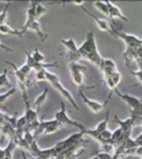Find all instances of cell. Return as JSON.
<instances>
[{"label":"cell","instance_id":"obj_1","mask_svg":"<svg viewBox=\"0 0 142 159\" xmlns=\"http://www.w3.org/2000/svg\"><path fill=\"white\" fill-rule=\"evenodd\" d=\"M78 52L81 59H85L98 68L100 67L103 58L99 53L94 32L92 31L87 32L85 41L78 48Z\"/></svg>","mask_w":142,"mask_h":159},{"label":"cell","instance_id":"obj_2","mask_svg":"<svg viewBox=\"0 0 142 159\" xmlns=\"http://www.w3.org/2000/svg\"><path fill=\"white\" fill-rule=\"evenodd\" d=\"M46 81H47L48 83H50V84L54 88V89L59 92L63 98H66V101H68L69 103L71 104V106L77 110H79V107H78V103H77L76 100L73 98V95L71 94V92H69V90L66 89L64 86L63 85V84L61 83L60 80H59V76L56 74H54V73H51V72L47 71L46 70Z\"/></svg>","mask_w":142,"mask_h":159},{"label":"cell","instance_id":"obj_3","mask_svg":"<svg viewBox=\"0 0 142 159\" xmlns=\"http://www.w3.org/2000/svg\"><path fill=\"white\" fill-rule=\"evenodd\" d=\"M69 73H70L71 79L73 80L79 90L85 92V90L93 89L94 86H88L85 84V75L84 72L86 70V67L83 65L80 64L79 61H73V62L68 63Z\"/></svg>","mask_w":142,"mask_h":159},{"label":"cell","instance_id":"obj_4","mask_svg":"<svg viewBox=\"0 0 142 159\" xmlns=\"http://www.w3.org/2000/svg\"><path fill=\"white\" fill-rule=\"evenodd\" d=\"M114 93L116 94L121 99L125 102V104L128 106L131 112V117L134 120H140L142 117V99L137 98L133 95L128 94L121 93L118 89L114 91Z\"/></svg>","mask_w":142,"mask_h":159},{"label":"cell","instance_id":"obj_5","mask_svg":"<svg viewBox=\"0 0 142 159\" xmlns=\"http://www.w3.org/2000/svg\"><path fill=\"white\" fill-rule=\"evenodd\" d=\"M83 135H84V132L80 131L79 132H76V133L72 134V135H69V136H68L67 138H66L65 139L58 143L54 147L55 156H57L58 154H61V153L64 152L66 150L70 149L72 147H76V146H79V144L81 143L87 142V141H85V139H83Z\"/></svg>","mask_w":142,"mask_h":159},{"label":"cell","instance_id":"obj_6","mask_svg":"<svg viewBox=\"0 0 142 159\" xmlns=\"http://www.w3.org/2000/svg\"><path fill=\"white\" fill-rule=\"evenodd\" d=\"M54 119L63 125L73 126L75 128H78L81 132H84L87 129L84 125L73 120L68 115L66 105H65V102L63 101L61 102V109L58 110L54 114Z\"/></svg>","mask_w":142,"mask_h":159},{"label":"cell","instance_id":"obj_7","mask_svg":"<svg viewBox=\"0 0 142 159\" xmlns=\"http://www.w3.org/2000/svg\"><path fill=\"white\" fill-rule=\"evenodd\" d=\"M113 94L114 92L111 91L110 94H109L108 95V98H107L103 102H100L96 101V100L89 98L88 96H86V95L85 94V92L79 90V95L81 96L83 102L88 107L89 110H91V111L94 113H99L101 111H103V109L107 107V105L108 104L110 100L111 99V97L112 95H113Z\"/></svg>","mask_w":142,"mask_h":159},{"label":"cell","instance_id":"obj_8","mask_svg":"<svg viewBox=\"0 0 142 159\" xmlns=\"http://www.w3.org/2000/svg\"><path fill=\"white\" fill-rule=\"evenodd\" d=\"M63 125L57 121L55 119L48 120H41L40 121V125L35 134H44L49 135L59 131L63 127Z\"/></svg>","mask_w":142,"mask_h":159},{"label":"cell","instance_id":"obj_9","mask_svg":"<svg viewBox=\"0 0 142 159\" xmlns=\"http://www.w3.org/2000/svg\"><path fill=\"white\" fill-rule=\"evenodd\" d=\"M115 119V122L118 123L119 125V127L122 129V132H123V139L124 141L127 139L128 138L131 137L130 134L132 132L133 129H134V125H135V120L132 117H128V118L125 119V120H121L118 116H115L114 117Z\"/></svg>","mask_w":142,"mask_h":159},{"label":"cell","instance_id":"obj_10","mask_svg":"<svg viewBox=\"0 0 142 159\" xmlns=\"http://www.w3.org/2000/svg\"><path fill=\"white\" fill-rule=\"evenodd\" d=\"M6 63L10 65L13 69V72H14V76H16V79L18 83V87L20 88L21 91H27V85H28V80L27 76L26 75H24L19 70V68L14 64L13 61H6Z\"/></svg>","mask_w":142,"mask_h":159},{"label":"cell","instance_id":"obj_11","mask_svg":"<svg viewBox=\"0 0 142 159\" xmlns=\"http://www.w3.org/2000/svg\"><path fill=\"white\" fill-rule=\"evenodd\" d=\"M80 7H81V9L84 11V12L86 13V14L94 20L95 23H96V25H97V26L98 27L99 29H100V30L103 31V32H109V33L111 34V29L110 21L108 22L107 20H105V19H101L100 18V17H97L95 14H93L92 13L90 12L88 9H86L85 7H83L82 6Z\"/></svg>","mask_w":142,"mask_h":159},{"label":"cell","instance_id":"obj_12","mask_svg":"<svg viewBox=\"0 0 142 159\" xmlns=\"http://www.w3.org/2000/svg\"><path fill=\"white\" fill-rule=\"evenodd\" d=\"M106 2L108 6L109 9V16L108 17L111 20H113V19H119L121 20H123V21L127 22L128 21V18L122 14V12L121 11V10L118 8V7H117L116 5H115L114 3H112L111 1H107Z\"/></svg>","mask_w":142,"mask_h":159},{"label":"cell","instance_id":"obj_13","mask_svg":"<svg viewBox=\"0 0 142 159\" xmlns=\"http://www.w3.org/2000/svg\"><path fill=\"white\" fill-rule=\"evenodd\" d=\"M104 80L106 84L108 86V88L111 89V91L114 92L117 88L118 85L120 84L121 80H122V75H121V73L117 71L111 76L104 78Z\"/></svg>","mask_w":142,"mask_h":159},{"label":"cell","instance_id":"obj_14","mask_svg":"<svg viewBox=\"0 0 142 159\" xmlns=\"http://www.w3.org/2000/svg\"><path fill=\"white\" fill-rule=\"evenodd\" d=\"M0 33L3 35H9V36H17L19 38H22L24 36L23 33L21 32V29H17L12 28L10 25L7 23L0 25Z\"/></svg>","mask_w":142,"mask_h":159},{"label":"cell","instance_id":"obj_15","mask_svg":"<svg viewBox=\"0 0 142 159\" xmlns=\"http://www.w3.org/2000/svg\"><path fill=\"white\" fill-rule=\"evenodd\" d=\"M29 31H32V32H35V33L39 36L40 39V41L42 43L45 42L47 39V38H48V34L45 33V32L41 29L40 24L38 22V20H35V21L28 28V32H29Z\"/></svg>","mask_w":142,"mask_h":159},{"label":"cell","instance_id":"obj_16","mask_svg":"<svg viewBox=\"0 0 142 159\" xmlns=\"http://www.w3.org/2000/svg\"><path fill=\"white\" fill-rule=\"evenodd\" d=\"M136 50L137 48H125V52L122 54V58H123L125 64L127 67H129L130 63L134 61L137 56V53H136Z\"/></svg>","mask_w":142,"mask_h":159},{"label":"cell","instance_id":"obj_17","mask_svg":"<svg viewBox=\"0 0 142 159\" xmlns=\"http://www.w3.org/2000/svg\"><path fill=\"white\" fill-rule=\"evenodd\" d=\"M61 43L63 44V46L67 49L68 52L69 53H76L78 52V48L79 47L77 46L76 42L73 38H69V39H61Z\"/></svg>","mask_w":142,"mask_h":159},{"label":"cell","instance_id":"obj_18","mask_svg":"<svg viewBox=\"0 0 142 159\" xmlns=\"http://www.w3.org/2000/svg\"><path fill=\"white\" fill-rule=\"evenodd\" d=\"M47 94H48V88H44L42 93L38 95L35 99V101H34V106H35L36 109L38 112L40 110V107L45 103V101L47 100Z\"/></svg>","mask_w":142,"mask_h":159},{"label":"cell","instance_id":"obj_19","mask_svg":"<svg viewBox=\"0 0 142 159\" xmlns=\"http://www.w3.org/2000/svg\"><path fill=\"white\" fill-rule=\"evenodd\" d=\"M109 115H110V110H107V111L106 112V114H105L104 119H103V120H101V121L94 128V129L97 131V132L101 133L102 132H103L104 130L108 129Z\"/></svg>","mask_w":142,"mask_h":159},{"label":"cell","instance_id":"obj_20","mask_svg":"<svg viewBox=\"0 0 142 159\" xmlns=\"http://www.w3.org/2000/svg\"><path fill=\"white\" fill-rule=\"evenodd\" d=\"M58 68L59 67V63L57 61H54L51 63H44V62H40L36 63L35 66L33 67V70L36 72H39L41 70H47V68Z\"/></svg>","mask_w":142,"mask_h":159},{"label":"cell","instance_id":"obj_21","mask_svg":"<svg viewBox=\"0 0 142 159\" xmlns=\"http://www.w3.org/2000/svg\"><path fill=\"white\" fill-rule=\"evenodd\" d=\"M94 7L97 9V10L100 11L101 14H104L105 16H109V9H108V6L107 4L106 1H96L93 3Z\"/></svg>","mask_w":142,"mask_h":159},{"label":"cell","instance_id":"obj_22","mask_svg":"<svg viewBox=\"0 0 142 159\" xmlns=\"http://www.w3.org/2000/svg\"><path fill=\"white\" fill-rule=\"evenodd\" d=\"M16 91H17L16 88H11V89L8 90L7 92H4V93L0 94V107H3L4 104L7 102L8 98L14 95Z\"/></svg>","mask_w":142,"mask_h":159},{"label":"cell","instance_id":"obj_23","mask_svg":"<svg viewBox=\"0 0 142 159\" xmlns=\"http://www.w3.org/2000/svg\"><path fill=\"white\" fill-rule=\"evenodd\" d=\"M47 12V10L45 8L44 6H43L40 2H36L35 1V14L36 20H38L40 17L44 15Z\"/></svg>","mask_w":142,"mask_h":159},{"label":"cell","instance_id":"obj_24","mask_svg":"<svg viewBox=\"0 0 142 159\" xmlns=\"http://www.w3.org/2000/svg\"><path fill=\"white\" fill-rule=\"evenodd\" d=\"M115 145H114L112 143H106L101 144V148H100V152L107 153V154H113L115 151Z\"/></svg>","mask_w":142,"mask_h":159},{"label":"cell","instance_id":"obj_25","mask_svg":"<svg viewBox=\"0 0 142 159\" xmlns=\"http://www.w3.org/2000/svg\"><path fill=\"white\" fill-rule=\"evenodd\" d=\"M7 73L8 71L5 69L2 73H0V88L10 86V81L7 76Z\"/></svg>","mask_w":142,"mask_h":159},{"label":"cell","instance_id":"obj_26","mask_svg":"<svg viewBox=\"0 0 142 159\" xmlns=\"http://www.w3.org/2000/svg\"><path fill=\"white\" fill-rule=\"evenodd\" d=\"M10 4H11L10 2H7V4H6L5 7H4L3 10L0 12V25L7 23V14H8V10L10 7Z\"/></svg>","mask_w":142,"mask_h":159},{"label":"cell","instance_id":"obj_27","mask_svg":"<svg viewBox=\"0 0 142 159\" xmlns=\"http://www.w3.org/2000/svg\"><path fill=\"white\" fill-rule=\"evenodd\" d=\"M32 56L36 63L44 62V60H45V56L38 50V48H36L33 52H32Z\"/></svg>","mask_w":142,"mask_h":159},{"label":"cell","instance_id":"obj_28","mask_svg":"<svg viewBox=\"0 0 142 159\" xmlns=\"http://www.w3.org/2000/svg\"><path fill=\"white\" fill-rule=\"evenodd\" d=\"M25 53H26V63L28 65V66H30V67L32 69V70H33V67L35 66V65H36V61H34L33 58H32V53H31L30 51H25Z\"/></svg>","mask_w":142,"mask_h":159},{"label":"cell","instance_id":"obj_29","mask_svg":"<svg viewBox=\"0 0 142 159\" xmlns=\"http://www.w3.org/2000/svg\"><path fill=\"white\" fill-rule=\"evenodd\" d=\"M36 81H46V70L36 72Z\"/></svg>","mask_w":142,"mask_h":159},{"label":"cell","instance_id":"obj_30","mask_svg":"<svg viewBox=\"0 0 142 159\" xmlns=\"http://www.w3.org/2000/svg\"><path fill=\"white\" fill-rule=\"evenodd\" d=\"M19 70H20V71L24 75H26V76H27L28 75L31 73V71L32 70V69L30 67V66H28L26 63H25V64L22 65V66L19 68Z\"/></svg>","mask_w":142,"mask_h":159},{"label":"cell","instance_id":"obj_31","mask_svg":"<svg viewBox=\"0 0 142 159\" xmlns=\"http://www.w3.org/2000/svg\"><path fill=\"white\" fill-rule=\"evenodd\" d=\"M95 155L98 157V159H111L112 157V154L104 152H100V151L97 152V154H95Z\"/></svg>","mask_w":142,"mask_h":159},{"label":"cell","instance_id":"obj_32","mask_svg":"<svg viewBox=\"0 0 142 159\" xmlns=\"http://www.w3.org/2000/svg\"><path fill=\"white\" fill-rule=\"evenodd\" d=\"M131 73L134 75V76H136L138 80L139 83H141L142 84V70H139L137 71H131Z\"/></svg>","mask_w":142,"mask_h":159},{"label":"cell","instance_id":"obj_33","mask_svg":"<svg viewBox=\"0 0 142 159\" xmlns=\"http://www.w3.org/2000/svg\"><path fill=\"white\" fill-rule=\"evenodd\" d=\"M0 48L2 50H5V51H8V52H13V51H14V49H12V48H9L8 46H6V45H4L3 43H1V41H0Z\"/></svg>","mask_w":142,"mask_h":159},{"label":"cell","instance_id":"obj_34","mask_svg":"<svg viewBox=\"0 0 142 159\" xmlns=\"http://www.w3.org/2000/svg\"><path fill=\"white\" fill-rule=\"evenodd\" d=\"M5 154H6V151L5 149H2L1 147H0V159H3L4 157H5Z\"/></svg>","mask_w":142,"mask_h":159},{"label":"cell","instance_id":"obj_35","mask_svg":"<svg viewBox=\"0 0 142 159\" xmlns=\"http://www.w3.org/2000/svg\"><path fill=\"white\" fill-rule=\"evenodd\" d=\"M71 3L74 4V5L78 6V7H81L82 4L84 3V1H73V2H71Z\"/></svg>","mask_w":142,"mask_h":159},{"label":"cell","instance_id":"obj_36","mask_svg":"<svg viewBox=\"0 0 142 159\" xmlns=\"http://www.w3.org/2000/svg\"><path fill=\"white\" fill-rule=\"evenodd\" d=\"M21 156H22V158L23 159H29V157H27V155H26V152L24 151H21Z\"/></svg>","mask_w":142,"mask_h":159},{"label":"cell","instance_id":"obj_37","mask_svg":"<svg viewBox=\"0 0 142 159\" xmlns=\"http://www.w3.org/2000/svg\"><path fill=\"white\" fill-rule=\"evenodd\" d=\"M91 159H98V157H97V156H96V155H94V156H93L92 157Z\"/></svg>","mask_w":142,"mask_h":159},{"label":"cell","instance_id":"obj_38","mask_svg":"<svg viewBox=\"0 0 142 159\" xmlns=\"http://www.w3.org/2000/svg\"><path fill=\"white\" fill-rule=\"evenodd\" d=\"M141 159H142V158H141Z\"/></svg>","mask_w":142,"mask_h":159}]
</instances>
